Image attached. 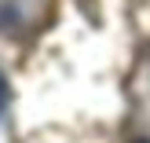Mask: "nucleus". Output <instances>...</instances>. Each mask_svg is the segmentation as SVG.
<instances>
[{"mask_svg":"<svg viewBox=\"0 0 150 143\" xmlns=\"http://www.w3.org/2000/svg\"><path fill=\"white\" fill-rule=\"evenodd\" d=\"M4 103H7V85H4V77H0V110H4Z\"/></svg>","mask_w":150,"mask_h":143,"instance_id":"nucleus-1","label":"nucleus"}]
</instances>
